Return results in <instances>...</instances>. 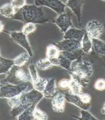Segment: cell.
Listing matches in <instances>:
<instances>
[{
	"instance_id": "obj_1",
	"label": "cell",
	"mask_w": 105,
	"mask_h": 120,
	"mask_svg": "<svg viewBox=\"0 0 105 120\" xmlns=\"http://www.w3.org/2000/svg\"><path fill=\"white\" fill-rule=\"evenodd\" d=\"M25 24H42L48 22L50 18L45 16L43 7L26 5L16 11L13 18Z\"/></svg>"
},
{
	"instance_id": "obj_2",
	"label": "cell",
	"mask_w": 105,
	"mask_h": 120,
	"mask_svg": "<svg viewBox=\"0 0 105 120\" xmlns=\"http://www.w3.org/2000/svg\"><path fill=\"white\" fill-rule=\"evenodd\" d=\"M17 106L11 109V116L17 117L22 112L34 104H37L43 98L42 93L33 89L27 92L22 93L18 95Z\"/></svg>"
},
{
	"instance_id": "obj_3",
	"label": "cell",
	"mask_w": 105,
	"mask_h": 120,
	"mask_svg": "<svg viewBox=\"0 0 105 120\" xmlns=\"http://www.w3.org/2000/svg\"><path fill=\"white\" fill-rule=\"evenodd\" d=\"M7 73L5 78L0 81L2 84L6 83L17 85L24 82H31L30 74L26 72L22 67L14 65Z\"/></svg>"
},
{
	"instance_id": "obj_4",
	"label": "cell",
	"mask_w": 105,
	"mask_h": 120,
	"mask_svg": "<svg viewBox=\"0 0 105 120\" xmlns=\"http://www.w3.org/2000/svg\"><path fill=\"white\" fill-rule=\"evenodd\" d=\"M31 87H33V86L31 82H24L17 85L9 84L2 85L0 87V99H8L16 97L22 93L31 90Z\"/></svg>"
},
{
	"instance_id": "obj_5",
	"label": "cell",
	"mask_w": 105,
	"mask_h": 120,
	"mask_svg": "<svg viewBox=\"0 0 105 120\" xmlns=\"http://www.w3.org/2000/svg\"><path fill=\"white\" fill-rule=\"evenodd\" d=\"M71 68V72L82 77L89 78L93 74L92 65L90 62L87 60L79 61Z\"/></svg>"
},
{
	"instance_id": "obj_6",
	"label": "cell",
	"mask_w": 105,
	"mask_h": 120,
	"mask_svg": "<svg viewBox=\"0 0 105 120\" xmlns=\"http://www.w3.org/2000/svg\"><path fill=\"white\" fill-rule=\"evenodd\" d=\"M9 33L12 40L25 49L30 57H32L33 52L28 41L27 36L24 35L22 32L12 31L9 32Z\"/></svg>"
},
{
	"instance_id": "obj_7",
	"label": "cell",
	"mask_w": 105,
	"mask_h": 120,
	"mask_svg": "<svg viewBox=\"0 0 105 120\" xmlns=\"http://www.w3.org/2000/svg\"><path fill=\"white\" fill-rule=\"evenodd\" d=\"M90 39H99L104 32V27L98 21L92 20L87 24L85 29Z\"/></svg>"
},
{
	"instance_id": "obj_8",
	"label": "cell",
	"mask_w": 105,
	"mask_h": 120,
	"mask_svg": "<svg viewBox=\"0 0 105 120\" xmlns=\"http://www.w3.org/2000/svg\"><path fill=\"white\" fill-rule=\"evenodd\" d=\"M55 45L60 51L72 52L81 49L80 41L74 39H64L56 42Z\"/></svg>"
},
{
	"instance_id": "obj_9",
	"label": "cell",
	"mask_w": 105,
	"mask_h": 120,
	"mask_svg": "<svg viewBox=\"0 0 105 120\" xmlns=\"http://www.w3.org/2000/svg\"><path fill=\"white\" fill-rule=\"evenodd\" d=\"M35 5L38 7H49L59 15L65 12L66 5L60 0H35Z\"/></svg>"
},
{
	"instance_id": "obj_10",
	"label": "cell",
	"mask_w": 105,
	"mask_h": 120,
	"mask_svg": "<svg viewBox=\"0 0 105 120\" xmlns=\"http://www.w3.org/2000/svg\"><path fill=\"white\" fill-rule=\"evenodd\" d=\"M72 13L70 12L63 13L54 20V22L59 26L61 31L65 33L70 28L74 27L71 22Z\"/></svg>"
},
{
	"instance_id": "obj_11",
	"label": "cell",
	"mask_w": 105,
	"mask_h": 120,
	"mask_svg": "<svg viewBox=\"0 0 105 120\" xmlns=\"http://www.w3.org/2000/svg\"><path fill=\"white\" fill-rule=\"evenodd\" d=\"M52 99V108L54 112H64L66 101L64 94L57 92Z\"/></svg>"
},
{
	"instance_id": "obj_12",
	"label": "cell",
	"mask_w": 105,
	"mask_h": 120,
	"mask_svg": "<svg viewBox=\"0 0 105 120\" xmlns=\"http://www.w3.org/2000/svg\"><path fill=\"white\" fill-rule=\"evenodd\" d=\"M86 1L84 0H68L66 5L72 10L77 18L79 26H82V8Z\"/></svg>"
},
{
	"instance_id": "obj_13",
	"label": "cell",
	"mask_w": 105,
	"mask_h": 120,
	"mask_svg": "<svg viewBox=\"0 0 105 120\" xmlns=\"http://www.w3.org/2000/svg\"><path fill=\"white\" fill-rule=\"evenodd\" d=\"M66 101L74 104L82 110H88L90 107V104H86L82 101L80 95H73L67 93L64 94Z\"/></svg>"
},
{
	"instance_id": "obj_14",
	"label": "cell",
	"mask_w": 105,
	"mask_h": 120,
	"mask_svg": "<svg viewBox=\"0 0 105 120\" xmlns=\"http://www.w3.org/2000/svg\"><path fill=\"white\" fill-rule=\"evenodd\" d=\"M57 92V87L54 78L49 79L45 89L42 92L43 97L46 99L52 98Z\"/></svg>"
},
{
	"instance_id": "obj_15",
	"label": "cell",
	"mask_w": 105,
	"mask_h": 120,
	"mask_svg": "<svg viewBox=\"0 0 105 120\" xmlns=\"http://www.w3.org/2000/svg\"><path fill=\"white\" fill-rule=\"evenodd\" d=\"M86 33L85 30H80L72 27L65 32L64 38L65 39H74L81 42Z\"/></svg>"
},
{
	"instance_id": "obj_16",
	"label": "cell",
	"mask_w": 105,
	"mask_h": 120,
	"mask_svg": "<svg viewBox=\"0 0 105 120\" xmlns=\"http://www.w3.org/2000/svg\"><path fill=\"white\" fill-rule=\"evenodd\" d=\"M92 49L94 52L99 56L105 55V42L99 39H91Z\"/></svg>"
},
{
	"instance_id": "obj_17",
	"label": "cell",
	"mask_w": 105,
	"mask_h": 120,
	"mask_svg": "<svg viewBox=\"0 0 105 120\" xmlns=\"http://www.w3.org/2000/svg\"><path fill=\"white\" fill-rule=\"evenodd\" d=\"M16 12L11 3L5 4L0 8V14L5 18H12Z\"/></svg>"
},
{
	"instance_id": "obj_18",
	"label": "cell",
	"mask_w": 105,
	"mask_h": 120,
	"mask_svg": "<svg viewBox=\"0 0 105 120\" xmlns=\"http://www.w3.org/2000/svg\"><path fill=\"white\" fill-rule=\"evenodd\" d=\"M81 49L84 53L89 54L91 52L92 49L91 39L89 37L87 33H86L81 41Z\"/></svg>"
},
{
	"instance_id": "obj_19",
	"label": "cell",
	"mask_w": 105,
	"mask_h": 120,
	"mask_svg": "<svg viewBox=\"0 0 105 120\" xmlns=\"http://www.w3.org/2000/svg\"><path fill=\"white\" fill-rule=\"evenodd\" d=\"M30 57V56L27 52L21 54L13 59L14 65L19 67H23L28 62Z\"/></svg>"
},
{
	"instance_id": "obj_20",
	"label": "cell",
	"mask_w": 105,
	"mask_h": 120,
	"mask_svg": "<svg viewBox=\"0 0 105 120\" xmlns=\"http://www.w3.org/2000/svg\"><path fill=\"white\" fill-rule=\"evenodd\" d=\"M13 65V60L1 57L0 59V74L7 73Z\"/></svg>"
},
{
	"instance_id": "obj_21",
	"label": "cell",
	"mask_w": 105,
	"mask_h": 120,
	"mask_svg": "<svg viewBox=\"0 0 105 120\" xmlns=\"http://www.w3.org/2000/svg\"><path fill=\"white\" fill-rule=\"evenodd\" d=\"M82 88L80 85L71 79L68 93L72 95H80L82 94Z\"/></svg>"
},
{
	"instance_id": "obj_22",
	"label": "cell",
	"mask_w": 105,
	"mask_h": 120,
	"mask_svg": "<svg viewBox=\"0 0 105 120\" xmlns=\"http://www.w3.org/2000/svg\"><path fill=\"white\" fill-rule=\"evenodd\" d=\"M60 51L55 44H50L47 48L46 55L49 59L57 58L59 56Z\"/></svg>"
},
{
	"instance_id": "obj_23",
	"label": "cell",
	"mask_w": 105,
	"mask_h": 120,
	"mask_svg": "<svg viewBox=\"0 0 105 120\" xmlns=\"http://www.w3.org/2000/svg\"><path fill=\"white\" fill-rule=\"evenodd\" d=\"M37 105V104H34L30 106L17 117V119L23 120H33V111Z\"/></svg>"
},
{
	"instance_id": "obj_24",
	"label": "cell",
	"mask_w": 105,
	"mask_h": 120,
	"mask_svg": "<svg viewBox=\"0 0 105 120\" xmlns=\"http://www.w3.org/2000/svg\"><path fill=\"white\" fill-rule=\"evenodd\" d=\"M47 80L48 79L39 77L37 80L32 82L34 89L42 93L45 89Z\"/></svg>"
},
{
	"instance_id": "obj_25",
	"label": "cell",
	"mask_w": 105,
	"mask_h": 120,
	"mask_svg": "<svg viewBox=\"0 0 105 120\" xmlns=\"http://www.w3.org/2000/svg\"><path fill=\"white\" fill-rule=\"evenodd\" d=\"M70 74L71 76V79L80 85L83 88H87L90 82L88 78L82 77L72 72L70 73Z\"/></svg>"
},
{
	"instance_id": "obj_26",
	"label": "cell",
	"mask_w": 105,
	"mask_h": 120,
	"mask_svg": "<svg viewBox=\"0 0 105 120\" xmlns=\"http://www.w3.org/2000/svg\"><path fill=\"white\" fill-rule=\"evenodd\" d=\"M57 59L59 63V66H60L67 70L70 74L71 72V64L72 62L68 59L67 58L62 55L60 53Z\"/></svg>"
},
{
	"instance_id": "obj_27",
	"label": "cell",
	"mask_w": 105,
	"mask_h": 120,
	"mask_svg": "<svg viewBox=\"0 0 105 120\" xmlns=\"http://www.w3.org/2000/svg\"><path fill=\"white\" fill-rule=\"evenodd\" d=\"M36 65L38 68L41 71L46 70L53 66L50 60L47 58L39 60L37 62Z\"/></svg>"
},
{
	"instance_id": "obj_28",
	"label": "cell",
	"mask_w": 105,
	"mask_h": 120,
	"mask_svg": "<svg viewBox=\"0 0 105 120\" xmlns=\"http://www.w3.org/2000/svg\"><path fill=\"white\" fill-rule=\"evenodd\" d=\"M33 120H46L48 119L47 115L36 107L33 111Z\"/></svg>"
},
{
	"instance_id": "obj_29",
	"label": "cell",
	"mask_w": 105,
	"mask_h": 120,
	"mask_svg": "<svg viewBox=\"0 0 105 120\" xmlns=\"http://www.w3.org/2000/svg\"><path fill=\"white\" fill-rule=\"evenodd\" d=\"M36 26L35 24L31 23L25 24L22 27V32L26 35H27L35 31Z\"/></svg>"
},
{
	"instance_id": "obj_30",
	"label": "cell",
	"mask_w": 105,
	"mask_h": 120,
	"mask_svg": "<svg viewBox=\"0 0 105 120\" xmlns=\"http://www.w3.org/2000/svg\"><path fill=\"white\" fill-rule=\"evenodd\" d=\"M29 74L31 78V82H33L37 80L39 77L35 65L30 64L29 66Z\"/></svg>"
},
{
	"instance_id": "obj_31",
	"label": "cell",
	"mask_w": 105,
	"mask_h": 120,
	"mask_svg": "<svg viewBox=\"0 0 105 120\" xmlns=\"http://www.w3.org/2000/svg\"><path fill=\"white\" fill-rule=\"evenodd\" d=\"M70 80L63 79L59 81L57 84V87L59 89L63 90H68L69 89Z\"/></svg>"
},
{
	"instance_id": "obj_32",
	"label": "cell",
	"mask_w": 105,
	"mask_h": 120,
	"mask_svg": "<svg viewBox=\"0 0 105 120\" xmlns=\"http://www.w3.org/2000/svg\"><path fill=\"white\" fill-rule=\"evenodd\" d=\"M81 117L80 118H77V119L84 120H97L96 118L92 115L87 110H81Z\"/></svg>"
},
{
	"instance_id": "obj_33",
	"label": "cell",
	"mask_w": 105,
	"mask_h": 120,
	"mask_svg": "<svg viewBox=\"0 0 105 120\" xmlns=\"http://www.w3.org/2000/svg\"><path fill=\"white\" fill-rule=\"evenodd\" d=\"M96 89L99 91H103L105 90V81L104 79H99L97 80L94 85Z\"/></svg>"
},
{
	"instance_id": "obj_34",
	"label": "cell",
	"mask_w": 105,
	"mask_h": 120,
	"mask_svg": "<svg viewBox=\"0 0 105 120\" xmlns=\"http://www.w3.org/2000/svg\"><path fill=\"white\" fill-rule=\"evenodd\" d=\"M12 7L15 9H20L26 5V0H12L11 2Z\"/></svg>"
},
{
	"instance_id": "obj_35",
	"label": "cell",
	"mask_w": 105,
	"mask_h": 120,
	"mask_svg": "<svg viewBox=\"0 0 105 120\" xmlns=\"http://www.w3.org/2000/svg\"><path fill=\"white\" fill-rule=\"evenodd\" d=\"M82 101L86 104H90L91 98L90 96L87 94H83L80 95Z\"/></svg>"
},
{
	"instance_id": "obj_36",
	"label": "cell",
	"mask_w": 105,
	"mask_h": 120,
	"mask_svg": "<svg viewBox=\"0 0 105 120\" xmlns=\"http://www.w3.org/2000/svg\"><path fill=\"white\" fill-rule=\"evenodd\" d=\"M4 27V22L3 21L0 20V33L3 31Z\"/></svg>"
},
{
	"instance_id": "obj_37",
	"label": "cell",
	"mask_w": 105,
	"mask_h": 120,
	"mask_svg": "<svg viewBox=\"0 0 105 120\" xmlns=\"http://www.w3.org/2000/svg\"><path fill=\"white\" fill-rule=\"evenodd\" d=\"M105 103H104V105H103V107H102V109H101V113L103 114H105Z\"/></svg>"
},
{
	"instance_id": "obj_38",
	"label": "cell",
	"mask_w": 105,
	"mask_h": 120,
	"mask_svg": "<svg viewBox=\"0 0 105 120\" xmlns=\"http://www.w3.org/2000/svg\"><path fill=\"white\" fill-rule=\"evenodd\" d=\"M2 85V84L1 83V82H0V87H1Z\"/></svg>"
},
{
	"instance_id": "obj_39",
	"label": "cell",
	"mask_w": 105,
	"mask_h": 120,
	"mask_svg": "<svg viewBox=\"0 0 105 120\" xmlns=\"http://www.w3.org/2000/svg\"><path fill=\"white\" fill-rule=\"evenodd\" d=\"M1 57H1V56H0V59H1Z\"/></svg>"
}]
</instances>
